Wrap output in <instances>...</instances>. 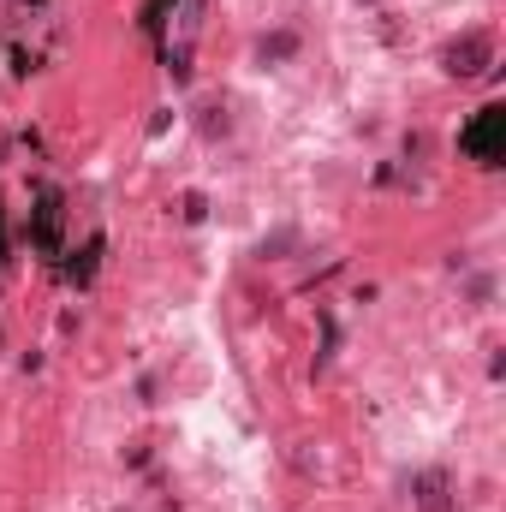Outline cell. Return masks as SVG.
Segmentation results:
<instances>
[{"mask_svg": "<svg viewBox=\"0 0 506 512\" xmlns=\"http://www.w3.org/2000/svg\"><path fill=\"white\" fill-rule=\"evenodd\" d=\"M501 143H506V108H501V102L477 108V120L459 131V149H465L471 161H483V167H495V161H501Z\"/></svg>", "mask_w": 506, "mask_h": 512, "instance_id": "1", "label": "cell"}, {"mask_svg": "<svg viewBox=\"0 0 506 512\" xmlns=\"http://www.w3.org/2000/svg\"><path fill=\"white\" fill-rule=\"evenodd\" d=\"M36 245H42V251H54V245H60V197H54V191L42 197V215H36Z\"/></svg>", "mask_w": 506, "mask_h": 512, "instance_id": "2", "label": "cell"}, {"mask_svg": "<svg viewBox=\"0 0 506 512\" xmlns=\"http://www.w3.org/2000/svg\"><path fill=\"white\" fill-rule=\"evenodd\" d=\"M483 60H489V42H483V36H471L465 48H453V72H465V78L483 72Z\"/></svg>", "mask_w": 506, "mask_h": 512, "instance_id": "3", "label": "cell"}]
</instances>
